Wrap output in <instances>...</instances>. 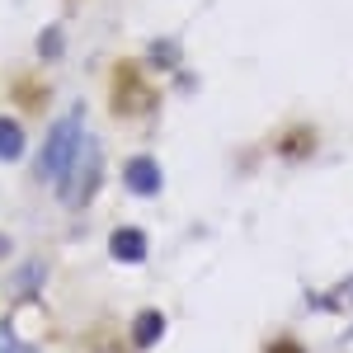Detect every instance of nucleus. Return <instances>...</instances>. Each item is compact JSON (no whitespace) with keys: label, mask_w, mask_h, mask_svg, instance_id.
<instances>
[{"label":"nucleus","mask_w":353,"mask_h":353,"mask_svg":"<svg viewBox=\"0 0 353 353\" xmlns=\"http://www.w3.org/2000/svg\"><path fill=\"white\" fill-rule=\"evenodd\" d=\"M288 137H292V141H278V151H283L288 161H301V156L316 151V132H311V128H306V132H288Z\"/></svg>","instance_id":"obj_8"},{"label":"nucleus","mask_w":353,"mask_h":353,"mask_svg":"<svg viewBox=\"0 0 353 353\" xmlns=\"http://www.w3.org/2000/svg\"><path fill=\"white\" fill-rule=\"evenodd\" d=\"M10 250H14V241H10V236L0 231V259H10Z\"/></svg>","instance_id":"obj_10"},{"label":"nucleus","mask_w":353,"mask_h":353,"mask_svg":"<svg viewBox=\"0 0 353 353\" xmlns=\"http://www.w3.org/2000/svg\"><path fill=\"white\" fill-rule=\"evenodd\" d=\"M161 339H165V311H156V306L137 311L132 325H128V349L132 353H151Z\"/></svg>","instance_id":"obj_4"},{"label":"nucleus","mask_w":353,"mask_h":353,"mask_svg":"<svg viewBox=\"0 0 353 353\" xmlns=\"http://www.w3.org/2000/svg\"><path fill=\"white\" fill-rule=\"evenodd\" d=\"M146 250H151V236L141 231V226H113L109 231V254L118 264H146Z\"/></svg>","instance_id":"obj_3"},{"label":"nucleus","mask_w":353,"mask_h":353,"mask_svg":"<svg viewBox=\"0 0 353 353\" xmlns=\"http://www.w3.org/2000/svg\"><path fill=\"white\" fill-rule=\"evenodd\" d=\"M259 353H311L306 344H301L297 334H273V339H264V349Z\"/></svg>","instance_id":"obj_9"},{"label":"nucleus","mask_w":353,"mask_h":353,"mask_svg":"<svg viewBox=\"0 0 353 353\" xmlns=\"http://www.w3.org/2000/svg\"><path fill=\"white\" fill-rule=\"evenodd\" d=\"M43 278H48V264H43V259H28L24 269L14 273V292H19V297L38 292V283H43Z\"/></svg>","instance_id":"obj_7"},{"label":"nucleus","mask_w":353,"mask_h":353,"mask_svg":"<svg viewBox=\"0 0 353 353\" xmlns=\"http://www.w3.org/2000/svg\"><path fill=\"white\" fill-rule=\"evenodd\" d=\"M99 184H104V151H99L94 137L85 132L81 151H76V161H71V170H66V179L57 184V193H61L66 208H85V203L99 193Z\"/></svg>","instance_id":"obj_2"},{"label":"nucleus","mask_w":353,"mask_h":353,"mask_svg":"<svg viewBox=\"0 0 353 353\" xmlns=\"http://www.w3.org/2000/svg\"><path fill=\"white\" fill-rule=\"evenodd\" d=\"M24 156V132L14 118H0V161H19Z\"/></svg>","instance_id":"obj_6"},{"label":"nucleus","mask_w":353,"mask_h":353,"mask_svg":"<svg viewBox=\"0 0 353 353\" xmlns=\"http://www.w3.org/2000/svg\"><path fill=\"white\" fill-rule=\"evenodd\" d=\"M81 141H85L81 109L66 113V118H57L52 132L43 137V151H38V179H43V184H61L66 170H71V161H76V151H81Z\"/></svg>","instance_id":"obj_1"},{"label":"nucleus","mask_w":353,"mask_h":353,"mask_svg":"<svg viewBox=\"0 0 353 353\" xmlns=\"http://www.w3.org/2000/svg\"><path fill=\"white\" fill-rule=\"evenodd\" d=\"M123 184H128V193H137V198H156L161 193V165L151 161V156H132V161L123 165Z\"/></svg>","instance_id":"obj_5"}]
</instances>
